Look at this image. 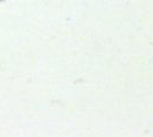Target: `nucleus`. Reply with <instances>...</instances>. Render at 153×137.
Returning a JSON list of instances; mask_svg holds the SVG:
<instances>
[]
</instances>
